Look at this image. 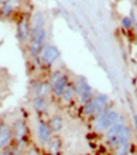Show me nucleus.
Wrapping results in <instances>:
<instances>
[{
	"instance_id": "nucleus-1",
	"label": "nucleus",
	"mask_w": 137,
	"mask_h": 155,
	"mask_svg": "<svg viewBox=\"0 0 137 155\" xmlns=\"http://www.w3.org/2000/svg\"><path fill=\"white\" fill-rule=\"evenodd\" d=\"M108 104V96L104 94L93 95L88 102L82 104V114L86 117H96Z\"/></svg>"
},
{
	"instance_id": "nucleus-2",
	"label": "nucleus",
	"mask_w": 137,
	"mask_h": 155,
	"mask_svg": "<svg viewBox=\"0 0 137 155\" xmlns=\"http://www.w3.org/2000/svg\"><path fill=\"white\" fill-rule=\"evenodd\" d=\"M119 118V113L117 110H113L110 107H106L102 113L95 117V121H93V128L96 132H106L111 125L118 121Z\"/></svg>"
},
{
	"instance_id": "nucleus-3",
	"label": "nucleus",
	"mask_w": 137,
	"mask_h": 155,
	"mask_svg": "<svg viewBox=\"0 0 137 155\" xmlns=\"http://www.w3.org/2000/svg\"><path fill=\"white\" fill-rule=\"evenodd\" d=\"M69 82H70V78L66 73H63L60 70L52 71L50 76V80H48V84H50L51 88V95L59 99L62 92L64 91V88L69 85Z\"/></svg>"
},
{
	"instance_id": "nucleus-4",
	"label": "nucleus",
	"mask_w": 137,
	"mask_h": 155,
	"mask_svg": "<svg viewBox=\"0 0 137 155\" xmlns=\"http://www.w3.org/2000/svg\"><path fill=\"white\" fill-rule=\"evenodd\" d=\"M45 44H47V29H43L38 33H36V35L30 36V40L28 43V52H29L30 58L37 59L41 48Z\"/></svg>"
},
{
	"instance_id": "nucleus-5",
	"label": "nucleus",
	"mask_w": 137,
	"mask_h": 155,
	"mask_svg": "<svg viewBox=\"0 0 137 155\" xmlns=\"http://www.w3.org/2000/svg\"><path fill=\"white\" fill-rule=\"evenodd\" d=\"M59 56H60V52H59L58 47L54 45V44L47 43L43 48H41L37 61L40 62L43 66H45V68H51V66L59 59Z\"/></svg>"
},
{
	"instance_id": "nucleus-6",
	"label": "nucleus",
	"mask_w": 137,
	"mask_h": 155,
	"mask_svg": "<svg viewBox=\"0 0 137 155\" xmlns=\"http://www.w3.org/2000/svg\"><path fill=\"white\" fill-rule=\"evenodd\" d=\"M73 84H74V88H76L77 97H78L81 104L88 102V100L95 95L93 89H92V87L89 85V82H88V80L85 78V77H78V78H76V81H74Z\"/></svg>"
},
{
	"instance_id": "nucleus-7",
	"label": "nucleus",
	"mask_w": 137,
	"mask_h": 155,
	"mask_svg": "<svg viewBox=\"0 0 137 155\" xmlns=\"http://www.w3.org/2000/svg\"><path fill=\"white\" fill-rule=\"evenodd\" d=\"M11 129H12V136H14V140L17 141L18 146L21 147V144L25 143L28 135H29V126H28L26 121H25L24 118H17L15 121H12Z\"/></svg>"
},
{
	"instance_id": "nucleus-8",
	"label": "nucleus",
	"mask_w": 137,
	"mask_h": 155,
	"mask_svg": "<svg viewBox=\"0 0 137 155\" xmlns=\"http://www.w3.org/2000/svg\"><path fill=\"white\" fill-rule=\"evenodd\" d=\"M30 32H32V24L29 18H22L17 24V38L21 44L28 45L30 40Z\"/></svg>"
},
{
	"instance_id": "nucleus-9",
	"label": "nucleus",
	"mask_w": 137,
	"mask_h": 155,
	"mask_svg": "<svg viewBox=\"0 0 137 155\" xmlns=\"http://www.w3.org/2000/svg\"><path fill=\"white\" fill-rule=\"evenodd\" d=\"M36 137L41 146H47V143L52 139V130H51L48 122H44L43 120L38 121L37 126H36Z\"/></svg>"
},
{
	"instance_id": "nucleus-10",
	"label": "nucleus",
	"mask_w": 137,
	"mask_h": 155,
	"mask_svg": "<svg viewBox=\"0 0 137 155\" xmlns=\"http://www.w3.org/2000/svg\"><path fill=\"white\" fill-rule=\"evenodd\" d=\"M14 141L11 125L7 122H0V151L7 150Z\"/></svg>"
},
{
	"instance_id": "nucleus-11",
	"label": "nucleus",
	"mask_w": 137,
	"mask_h": 155,
	"mask_svg": "<svg viewBox=\"0 0 137 155\" xmlns=\"http://www.w3.org/2000/svg\"><path fill=\"white\" fill-rule=\"evenodd\" d=\"M130 136H132V132H130V128H129L128 125H125L122 128V130L118 133L117 136L114 139H111V140H107L108 144L113 147H118L121 146V144L123 143H128V141H130Z\"/></svg>"
},
{
	"instance_id": "nucleus-12",
	"label": "nucleus",
	"mask_w": 137,
	"mask_h": 155,
	"mask_svg": "<svg viewBox=\"0 0 137 155\" xmlns=\"http://www.w3.org/2000/svg\"><path fill=\"white\" fill-rule=\"evenodd\" d=\"M32 94H33V96H45V97H48L51 95V88H50L48 81H43V80H40V81L33 82Z\"/></svg>"
},
{
	"instance_id": "nucleus-13",
	"label": "nucleus",
	"mask_w": 137,
	"mask_h": 155,
	"mask_svg": "<svg viewBox=\"0 0 137 155\" xmlns=\"http://www.w3.org/2000/svg\"><path fill=\"white\" fill-rule=\"evenodd\" d=\"M59 99H60V102L63 103V104H70V103H73L74 100L77 99L76 88H74L73 82H69V85L64 88V91L62 92V95H60Z\"/></svg>"
},
{
	"instance_id": "nucleus-14",
	"label": "nucleus",
	"mask_w": 137,
	"mask_h": 155,
	"mask_svg": "<svg viewBox=\"0 0 137 155\" xmlns=\"http://www.w3.org/2000/svg\"><path fill=\"white\" fill-rule=\"evenodd\" d=\"M32 107L37 113H47L50 108V99L45 96H33Z\"/></svg>"
},
{
	"instance_id": "nucleus-15",
	"label": "nucleus",
	"mask_w": 137,
	"mask_h": 155,
	"mask_svg": "<svg viewBox=\"0 0 137 155\" xmlns=\"http://www.w3.org/2000/svg\"><path fill=\"white\" fill-rule=\"evenodd\" d=\"M123 126H125V121H123V117H121V115H119V118H118L117 122L114 124V125H111L110 128H108L107 130L104 132L106 139H107V140H111V139H114L121 130H122Z\"/></svg>"
},
{
	"instance_id": "nucleus-16",
	"label": "nucleus",
	"mask_w": 137,
	"mask_h": 155,
	"mask_svg": "<svg viewBox=\"0 0 137 155\" xmlns=\"http://www.w3.org/2000/svg\"><path fill=\"white\" fill-rule=\"evenodd\" d=\"M48 125H50L52 133H58V132H60L62 129H63L64 121L60 115H52V117L50 118V121H48Z\"/></svg>"
},
{
	"instance_id": "nucleus-17",
	"label": "nucleus",
	"mask_w": 137,
	"mask_h": 155,
	"mask_svg": "<svg viewBox=\"0 0 137 155\" xmlns=\"http://www.w3.org/2000/svg\"><path fill=\"white\" fill-rule=\"evenodd\" d=\"M47 148H48V151H50L52 155H58L59 152H60V148H62L60 140H59V139L52 137V139H51V140L47 143Z\"/></svg>"
},
{
	"instance_id": "nucleus-18",
	"label": "nucleus",
	"mask_w": 137,
	"mask_h": 155,
	"mask_svg": "<svg viewBox=\"0 0 137 155\" xmlns=\"http://www.w3.org/2000/svg\"><path fill=\"white\" fill-rule=\"evenodd\" d=\"M117 148H118V155H128L129 150H130V141L121 144V146H118Z\"/></svg>"
},
{
	"instance_id": "nucleus-19",
	"label": "nucleus",
	"mask_w": 137,
	"mask_h": 155,
	"mask_svg": "<svg viewBox=\"0 0 137 155\" xmlns=\"http://www.w3.org/2000/svg\"><path fill=\"white\" fill-rule=\"evenodd\" d=\"M122 26L125 28V29H130V28H132V18L123 17L122 18Z\"/></svg>"
},
{
	"instance_id": "nucleus-20",
	"label": "nucleus",
	"mask_w": 137,
	"mask_h": 155,
	"mask_svg": "<svg viewBox=\"0 0 137 155\" xmlns=\"http://www.w3.org/2000/svg\"><path fill=\"white\" fill-rule=\"evenodd\" d=\"M2 155H21L18 151H6L4 154H2Z\"/></svg>"
},
{
	"instance_id": "nucleus-21",
	"label": "nucleus",
	"mask_w": 137,
	"mask_h": 155,
	"mask_svg": "<svg viewBox=\"0 0 137 155\" xmlns=\"http://www.w3.org/2000/svg\"><path fill=\"white\" fill-rule=\"evenodd\" d=\"M26 155H40V154H38V151H37V150L32 148V150H30V151H29V152H28V154H26Z\"/></svg>"
},
{
	"instance_id": "nucleus-22",
	"label": "nucleus",
	"mask_w": 137,
	"mask_h": 155,
	"mask_svg": "<svg viewBox=\"0 0 137 155\" xmlns=\"http://www.w3.org/2000/svg\"><path fill=\"white\" fill-rule=\"evenodd\" d=\"M133 120H134V126H136V130H137V115H134Z\"/></svg>"
}]
</instances>
